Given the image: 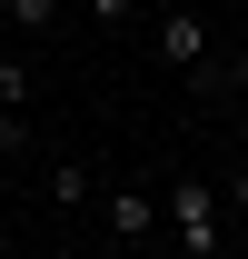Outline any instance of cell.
<instances>
[{"label":"cell","instance_id":"6da1fadb","mask_svg":"<svg viewBox=\"0 0 248 259\" xmlns=\"http://www.w3.org/2000/svg\"><path fill=\"white\" fill-rule=\"evenodd\" d=\"M169 229H179V249L189 259H218L228 249V209H218V180H169Z\"/></svg>","mask_w":248,"mask_h":259},{"label":"cell","instance_id":"7a4b0ae2","mask_svg":"<svg viewBox=\"0 0 248 259\" xmlns=\"http://www.w3.org/2000/svg\"><path fill=\"white\" fill-rule=\"evenodd\" d=\"M159 60H169V70H199V60H209V20H199L189 0H169V20H159Z\"/></svg>","mask_w":248,"mask_h":259},{"label":"cell","instance_id":"3957f363","mask_svg":"<svg viewBox=\"0 0 248 259\" xmlns=\"http://www.w3.org/2000/svg\"><path fill=\"white\" fill-rule=\"evenodd\" d=\"M99 220H109V239H149V229H159V199L139 190V180H119V190H99Z\"/></svg>","mask_w":248,"mask_h":259},{"label":"cell","instance_id":"277c9868","mask_svg":"<svg viewBox=\"0 0 248 259\" xmlns=\"http://www.w3.org/2000/svg\"><path fill=\"white\" fill-rule=\"evenodd\" d=\"M40 100V70H30V50H0V110H30Z\"/></svg>","mask_w":248,"mask_h":259},{"label":"cell","instance_id":"5b68a950","mask_svg":"<svg viewBox=\"0 0 248 259\" xmlns=\"http://www.w3.org/2000/svg\"><path fill=\"white\" fill-rule=\"evenodd\" d=\"M0 20H10L20 40H50L60 30V0H0Z\"/></svg>","mask_w":248,"mask_h":259},{"label":"cell","instance_id":"8992f818","mask_svg":"<svg viewBox=\"0 0 248 259\" xmlns=\"http://www.w3.org/2000/svg\"><path fill=\"white\" fill-rule=\"evenodd\" d=\"M50 199H60V209H90V199H99L90 160H60V169H50Z\"/></svg>","mask_w":248,"mask_h":259},{"label":"cell","instance_id":"52a82bcc","mask_svg":"<svg viewBox=\"0 0 248 259\" xmlns=\"http://www.w3.org/2000/svg\"><path fill=\"white\" fill-rule=\"evenodd\" d=\"M199 80H209L218 100H238V90H248V50H238V60H199Z\"/></svg>","mask_w":248,"mask_h":259},{"label":"cell","instance_id":"ba28073f","mask_svg":"<svg viewBox=\"0 0 248 259\" xmlns=\"http://www.w3.org/2000/svg\"><path fill=\"white\" fill-rule=\"evenodd\" d=\"M90 20H99V30H129V20H139V0H90Z\"/></svg>","mask_w":248,"mask_h":259},{"label":"cell","instance_id":"9c48e42d","mask_svg":"<svg viewBox=\"0 0 248 259\" xmlns=\"http://www.w3.org/2000/svg\"><path fill=\"white\" fill-rule=\"evenodd\" d=\"M218 259H248V249H218Z\"/></svg>","mask_w":248,"mask_h":259}]
</instances>
